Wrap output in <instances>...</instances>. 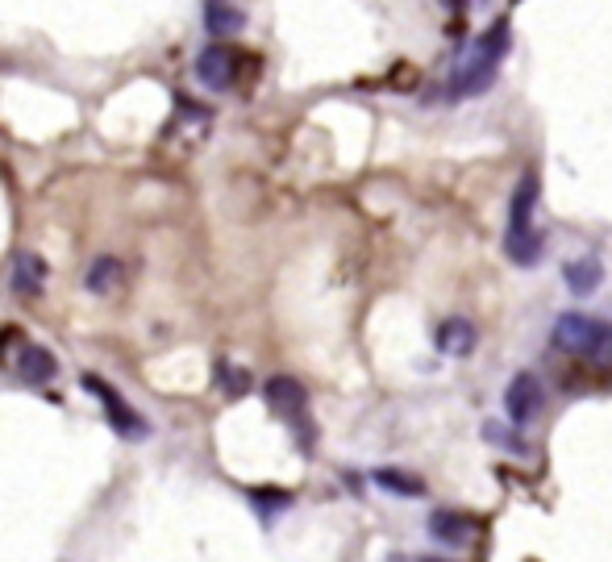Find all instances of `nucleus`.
I'll return each instance as SVG.
<instances>
[{"label": "nucleus", "instance_id": "1", "mask_svg": "<svg viewBox=\"0 0 612 562\" xmlns=\"http://www.w3.org/2000/svg\"><path fill=\"white\" fill-rule=\"evenodd\" d=\"M508 50H513V25H508V17H500V21H492L488 30H483L471 42V50L463 55V63H458L454 80H450L454 100H467V96L488 92L496 84V71H500V63H504Z\"/></svg>", "mask_w": 612, "mask_h": 562}, {"label": "nucleus", "instance_id": "2", "mask_svg": "<svg viewBox=\"0 0 612 562\" xmlns=\"http://www.w3.org/2000/svg\"><path fill=\"white\" fill-rule=\"evenodd\" d=\"M542 196V180L533 171H525L513 196H508V229H504V254L517 267H538L542 250H546V234L533 225V209H538Z\"/></svg>", "mask_w": 612, "mask_h": 562}, {"label": "nucleus", "instance_id": "3", "mask_svg": "<svg viewBox=\"0 0 612 562\" xmlns=\"http://www.w3.org/2000/svg\"><path fill=\"white\" fill-rule=\"evenodd\" d=\"M550 342L571 354V359H592L600 367L612 363V325L600 321V317H588V313H558L554 317V329H550Z\"/></svg>", "mask_w": 612, "mask_h": 562}, {"label": "nucleus", "instance_id": "4", "mask_svg": "<svg viewBox=\"0 0 612 562\" xmlns=\"http://www.w3.org/2000/svg\"><path fill=\"white\" fill-rule=\"evenodd\" d=\"M263 396L271 404V413L292 425L300 450H313V421H309V392H304V383L292 375H271L263 383Z\"/></svg>", "mask_w": 612, "mask_h": 562}, {"label": "nucleus", "instance_id": "5", "mask_svg": "<svg viewBox=\"0 0 612 562\" xmlns=\"http://www.w3.org/2000/svg\"><path fill=\"white\" fill-rule=\"evenodd\" d=\"M80 383H84V392H92V396L100 400V408H105V417H109L113 433H121V438H130V442H146V438H150V421L113 388L109 379H100V375L84 371Z\"/></svg>", "mask_w": 612, "mask_h": 562}, {"label": "nucleus", "instance_id": "6", "mask_svg": "<svg viewBox=\"0 0 612 562\" xmlns=\"http://www.w3.org/2000/svg\"><path fill=\"white\" fill-rule=\"evenodd\" d=\"M546 408V388H542V379L533 375V371H517L513 379H508V388H504V413L508 421H513L517 429L529 425L533 417H538Z\"/></svg>", "mask_w": 612, "mask_h": 562}, {"label": "nucleus", "instance_id": "7", "mask_svg": "<svg viewBox=\"0 0 612 562\" xmlns=\"http://www.w3.org/2000/svg\"><path fill=\"white\" fill-rule=\"evenodd\" d=\"M238 71H242V55L234 46H204L200 50V59H196V80L209 88V92H229L238 84Z\"/></svg>", "mask_w": 612, "mask_h": 562}, {"label": "nucleus", "instance_id": "8", "mask_svg": "<svg viewBox=\"0 0 612 562\" xmlns=\"http://www.w3.org/2000/svg\"><path fill=\"white\" fill-rule=\"evenodd\" d=\"M429 538L438 542V546H450V550L471 546L475 521L467 513H458V508H433V513H429Z\"/></svg>", "mask_w": 612, "mask_h": 562}, {"label": "nucleus", "instance_id": "9", "mask_svg": "<svg viewBox=\"0 0 612 562\" xmlns=\"http://www.w3.org/2000/svg\"><path fill=\"white\" fill-rule=\"evenodd\" d=\"M475 342H479V334L467 317H446L438 329H433V346H438L442 354H450V359H467V354L475 350Z\"/></svg>", "mask_w": 612, "mask_h": 562}, {"label": "nucleus", "instance_id": "10", "mask_svg": "<svg viewBox=\"0 0 612 562\" xmlns=\"http://www.w3.org/2000/svg\"><path fill=\"white\" fill-rule=\"evenodd\" d=\"M17 375L30 383V388H42V383H50L59 375V363H55V354H50L46 346L25 342L21 354H17Z\"/></svg>", "mask_w": 612, "mask_h": 562}, {"label": "nucleus", "instance_id": "11", "mask_svg": "<svg viewBox=\"0 0 612 562\" xmlns=\"http://www.w3.org/2000/svg\"><path fill=\"white\" fill-rule=\"evenodd\" d=\"M204 30L213 38H234L246 30V13L234 0H204Z\"/></svg>", "mask_w": 612, "mask_h": 562}, {"label": "nucleus", "instance_id": "12", "mask_svg": "<svg viewBox=\"0 0 612 562\" xmlns=\"http://www.w3.org/2000/svg\"><path fill=\"white\" fill-rule=\"evenodd\" d=\"M9 284L17 296H30L38 300L46 292V263L38 259V254H17L13 259V275H9Z\"/></svg>", "mask_w": 612, "mask_h": 562}, {"label": "nucleus", "instance_id": "13", "mask_svg": "<svg viewBox=\"0 0 612 562\" xmlns=\"http://www.w3.org/2000/svg\"><path fill=\"white\" fill-rule=\"evenodd\" d=\"M371 479H375V488H384L396 500H421L425 496V479L404 471V467H379Z\"/></svg>", "mask_w": 612, "mask_h": 562}, {"label": "nucleus", "instance_id": "14", "mask_svg": "<svg viewBox=\"0 0 612 562\" xmlns=\"http://www.w3.org/2000/svg\"><path fill=\"white\" fill-rule=\"evenodd\" d=\"M600 279H604V263L600 259H571L567 267H563V284L575 292V296H592L596 288H600Z\"/></svg>", "mask_w": 612, "mask_h": 562}, {"label": "nucleus", "instance_id": "15", "mask_svg": "<svg viewBox=\"0 0 612 562\" xmlns=\"http://www.w3.org/2000/svg\"><path fill=\"white\" fill-rule=\"evenodd\" d=\"M84 284H88V292H92V296H109V292L121 284V263L113 259V254H105V259H96V263L88 267V275H84Z\"/></svg>", "mask_w": 612, "mask_h": 562}, {"label": "nucleus", "instance_id": "16", "mask_svg": "<svg viewBox=\"0 0 612 562\" xmlns=\"http://www.w3.org/2000/svg\"><path fill=\"white\" fill-rule=\"evenodd\" d=\"M213 379H217V388L229 396V400H242L250 392V375L242 367H234L229 359H217L213 363Z\"/></svg>", "mask_w": 612, "mask_h": 562}, {"label": "nucleus", "instance_id": "17", "mask_svg": "<svg viewBox=\"0 0 612 562\" xmlns=\"http://www.w3.org/2000/svg\"><path fill=\"white\" fill-rule=\"evenodd\" d=\"M483 438H488L492 446H500V450H508L513 458H525V454H529V446H525L521 433L508 429V425H500V421H488V425H483Z\"/></svg>", "mask_w": 612, "mask_h": 562}, {"label": "nucleus", "instance_id": "18", "mask_svg": "<svg viewBox=\"0 0 612 562\" xmlns=\"http://www.w3.org/2000/svg\"><path fill=\"white\" fill-rule=\"evenodd\" d=\"M250 504L263 508V513H284V508H292V496L279 492V488H254L250 492Z\"/></svg>", "mask_w": 612, "mask_h": 562}, {"label": "nucleus", "instance_id": "19", "mask_svg": "<svg viewBox=\"0 0 612 562\" xmlns=\"http://www.w3.org/2000/svg\"><path fill=\"white\" fill-rule=\"evenodd\" d=\"M417 562H446V558H417Z\"/></svg>", "mask_w": 612, "mask_h": 562}]
</instances>
